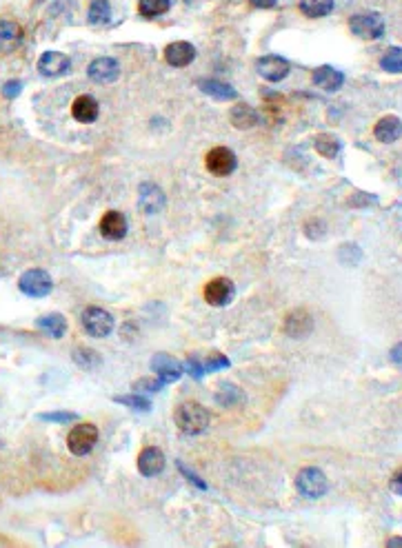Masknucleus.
<instances>
[{"mask_svg": "<svg viewBox=\"0 0 402 548\" xmlns=\"http://www.w3.org/2000/svg\"><path fill=\"white\" fill-rule=\"evenodd\" d=\"M176 426L187 435H198L209 426V411L198 402H183L174 411Z\"/></svg>", "mask_w": 402, "mask_h": 548, "instance_id": "1", "label": "nucleus"}, {"mask_svg": "<svg viewBox=\"0 0 402 548\" xmlns=\"http://www.w3.org/2000/svg\"><path fill=\"white\" fill-rule=\"evenodd\" d=\"M96 444H98V426L91 424V422H80L67 435L69 451L78 457L91 453Z\"/></svg>", "mask_w": 402, "mask_h": 548, "instance_id": "2", "label": "nucleus"}, {"mask_svg": "<svg viewBox=\"0 0 402 548\" xmlns=\"http://www.w3.org/2000/svg\"><path fill=\"white\" fill-rule=\"evenodd\" d=\"M349 32L356 38H363V40H378L384 34V20L376 11L354 13L349 18Z\"/></svg>", "mask_w": 402, "mask_h": 548, "instance_id": "3", "label": "nucleus"}, {"mask_svg": "<svg viewBox=\"0 0 402 548\" xmlns=\"http://www.w3.org/2000/svg\"><path fill=\"white\" fill-rule=\"evenodd\" d=\"M80 325L91 337H107L114 331V315L100 306H87L80 315Z\"/></svg>", "mask_w": 402, "mask_h": 548, "instance_id": "4", "label": "nucleus"}, {"mask_svg": "<svg viewBox=\"0 0 402 548\" xmlns=\"http://www.w3.org/2000/svg\"><path fill=\"white\" fill-rule=\"evenodd\" d=\"M296 488L302 497L318 500L327 493V477L320 469L307 467L296 475Z\"/></svg>", "mask_w": 402, "mask_h": 548, "instance_id": "5", "label": "nucleus"}, {"mask_svg": "<svg viewBox=\"0 0 402 548\" xmlns=\"http://www.w3.org/2000/svg\"><path fill=\"white\" fill-rule=\"evenodd\" d=\"M18 287L25 295H30V298H45V295H49L53 289V280L43 269H30L20 275Z\"/></svg>", "mask_w": 402, "mask_h": 548, "instance_id": "6", "label": "nucleus"}, {"mask_svg": "<svg viewBox=\"0 0 402 548\" xmlns=\"http://www.w3.org/2000/svg\"><path fill=\"white\" fill-rule=\"evenodd\" d=\"M283 331L294 337V340H302L313 331V318L307 308H294L289 311L283 320Z\"/></svg>", "mask_w": 402, "mask_h": 548, "instance_id": "7", "label": "nucleus"}, {"mask_svg": "<svg viewBox=\"0 0 402 548\" xmlns=\"http://www.w3.org/2000/svg\"><path fill=\"white\" fill-rule=\"evenodd\" d=\"M207 169L214 174V176H231L238 167V160H235V153L227 147H214L205 158Z\"/></svg>", "mask_w": 402, "mask_h": 548, "instance_id": "8", "label": "nucleus"}, {"mask_svg": "<svg viewBox=\"0 0 402 548\" xmlns=\"http://www.w3.org/2000/svg\"><path fill=\"white\" fill-rule=\"evenodd\" d=\"M256 72L269 82H280L289 76L291 65L283 56H262L256 60Z\"/></svg>", "mask_w": 402, "mask_h": 548, "instance_id": "9", "label": "nucleus"}, {"mask_svg": "<svg viewBox=\"0 0 402 548\" xmlns=\"http://www.w3.org/2000/svg\"><path fill=\"white\" fill-rule=\"evenodd\" d=\"M235 287L229 278H214L205 287V302L212 306H227L233 300Z\"/></svg>", "mask_w": 402, "mask_h": 548, "instance_id": "10", "label": "nucleus"}, {"mask_svg": "<svg viewBox=\"0 0 402 548\" xmlns=\"http://www.w3.org/2000/svg\"><path fill=\"white\" fill-rule=\"evenodd\" d=\"M138 204H141V211L147 216H156L160 214V211L164 209V193L158 185H154V182H145V185H141V189H138Z\"/></svg>", "mask_w": 402, "mask_h": 548, "instance_id": "11", "label": "nucleus"}, {"mask_svg": "<svg viewBox=\"0 0 402 548\" xmlns=\"http://www.w3.org/2000/svg\"><path fill=\"white\" fill-rule=\"evenodd\" d=\"M227 367H229V360H227L223 353H209V355H205L202 360H198V358H189L187 364H185L187 373H189L193 379H200L202 375H207L209 371L227 369Z\"/></svg>", "mask_w": 402, "mask_h": 548, "instance_id": "12", "label": "nucleus"}, {"mask_svg": "<svg viewBox=\"0 0 402 548\" xmlns=\"http://www.w3.org/2000/svg\"><path fill=\"white\" fill-rule=\"evenodd\" d=\"M87 76L98 84H112L120 76V65L114 58H96L87 67Z\"/></svg>", "mask_w": 402, "mask_h": 548, "instance_id": "13", "label": "nucleus"}, {"mask_svg": "<svg viewBox=\"0 0 402 548\" xmlns=\"http://www.w3.org/2000/svg\"><path fill=\"white\" fill-rule=\"evenodd\" d=\"M69 67H72V60H69L67 53H60V51H45L38 60V72L47 78H56V76L67 74Z\"/></svg>", "mask_w": 402, "mask_h": 548, "instance_id": "14", "label": "nucleus"}, {"mask_svg": "<svg viewBox=\"0 0 402 548\" xmlns=\"http://www.w3.org/2000/svg\"><path fill=\"white\" fill-rule=\"evenodd\" d=\"M151 369H154V373L162 379L164 384L176 382V379L183 377V364H180L176 358L167 355V353H156L154 360H151Z\"/></svg>", "mask_w": 402, "mask_h": 548, "instance_id": "15", "label": "nucleus"}, {"mask_svg": "<svg viewBox=\"0 0 402 548\" xmlns=\"http://www.w3.org/2000/svg\"><path fill=\"white\" fill-rule=\"evenodd\" d=\"M98 229L107 240H122L127 235V218L120 211H107L98 224Z\"/></svg>", "mask_w": 402, "mask_h": 548, "instance_id": "16", "label": "nucleus"}, {"mask_svg": "<svg viewBox=\"0 0 402 548\" xmlns=\"http://www.w3.org/2000/svg\"><path fill=\"white\" fill-rule=\"evenodd\" d=\"M162 469H164V455L160 448H156V446L143 448L141 455H138V471H141V475L156 477L162 473Z\"/></svg>", "mask_w": 402, "mask_h": 548, "instance_id": "17", "label": "nucleus"}, {"mask_svg": "<svg viewBox=\"0 0 402 548\" xmlns=\"http://www.w3.org/2000/svg\"><path fill=\"white\" fill-rule=\"evenodd\" d=\"M193 58H196V47H193L191 42L178 40L164 47V60H167V65H171V67H187L193 63Z\"/></svg>", "mask_w": 402, "mask_h": 548, "instance_id": "18", "label": "nucleus"}, {"mask_svg": "<svg viewBox=\"0 0 402 548\" xmlns=\"http://www.w3.org/2000/svg\"><path fill=\"white\" fill-rule=\"evenodd\" d=\"M373 136L378 143L391 145L402 136V120L398 116H382L376 124H373Z\"/></svg>", "mask_w": 402, "mask_h": 548, "instance_id": "19", "label": "nucleus"}, {"mask_svg": "<svg viewBox=\"0 0 402 548\" xmlns=\"http://www.w3.org/2000/svg\"><path fill=\"white\" fill-rule=\"evenodd\" d=\"M311 78H313L316 87H320L323 91H338L342 84H344V76L338 72V69L329 67V65L318 67Z\"/></svg>", "mask_w": 402, "mask_h": 548, "instance_id": "20", "label": "nucleus"}, {"mask_svg": "<svg viewBox=\"0 0 402 548\" xmlns=\"http://www.w3.org/2000/svg\"><path fill=\"white\" fill-rule=\"evenodd\" d=\"M22 27L11 18H0V51H11L20 45Z\"/></svg>", "mask_w": 402, "mask_h": 548, "instance_id": "21", "label": "nucleus"}, {"mask_svg": "<svg viewBox=\"0 0 402 548\" xmlns=\"http://www.w3.org/2000/svg\"><path fill=\"white\" fill-rule=\"evenodd\" d=\"M98 114H100V107L91 96H78L72 103V116L82 124L93 122L96 118H98Z\"/></svg>", "mask_w": 402, "mask_h": 548, "instance_id": "22", "label": "nucleus"}, {"mask_svg": "<svg viewBox=\"0 0 402 548\" xmlns=\"http://www.w3.org/2000/svg\"><path fill=\"white\" fill-rule=\"evenodd\" d=\"M313 149L320 153L323 158L331 160V158H338V153L342 149V143L338 140V136H334V133H318L313 138Z\"/></svg>", "mask_w": 402, "mask_h": 548, "instance_id": "23", "label": "nucleus"}, {"mask_svg": "<svg viewBox=\"0 0 402 548\" xmlns=\"http://www.w3.org/2000/svg\"><path fill=\"white\" fill-rule=\"evenodd\" d=\"M36 325H38V329H43L49 337H53V340H60V337L67 333V320L60 313H47L43 318H38Z\"/></svg>", "mask_w": 402, "mask_h": 548, "instance_id": "24", "label": "nucleus"}, {"mask_svg": "<svg viewBox=\"0 0 402 548\" xmlns=\"http://www.w3.org/2000/svg\"><path fill=\"white\" fill-rule=\"evenodd\" d=\"M200 89H202V93H207V96H212L214 100H220V103H225V100H235V89L231 87V84H227V82H220V80H202L200 82Z\"/></svg>", "mask_w": 402, "mask_h": 548, "instance_id": "25", "label": "nucleus"}, {"mask_svg": "<svg viewBox=\"0 0 402 548\" xmlns=\"http://www.w3.org/2000/svg\"><path fill=\"white\" fill-rule=\"evenodd\" d=\"M229 120L235 129H252L258 122V114L249 105H235L229 111Z\"/></svg>", "mask_w": 402, "mask_h": 548, "instance_id": "26", "label": "nucleus"}, {"mask_svg": "<svg viewBox=\"0 0 402 548\" xmlns=\"http://www.w3.org/2000/svg\"><path fill=\"white\" fill-rule=\"evenodd\" d=\"M298 9L307 18H323L334 11V0H300Z\"/></svg>", "mask_w": 402, "mask_h": 548, "instance_id": "27", "label": "nucleus"}, {"mask_svg": "<svg viewBox=\"0 0 402 548\" xmlns=\"http://www.w3.org/2000/svg\"><path fill=\"white\" fill-rule=\"evenodd\" d=\"M171 7L169 0H141L138 3V13L143 18H158L162 13H167Z\"/></svg>", "mask_w": 402, "mask_h": 548, "instance_id": "28", "label": "nucleus"}, {"mask_svg": "<svg viewBox=\"0 0 402 548\" xmlns=\"http://www.w3.org/2000/svg\"><path fill=\"white\" fill-rule=\"evenodd\" d=\"M74 362L78 364L80 369L85 371H93L96 367H100V355L96 351L87 348V346H80L74 351Z\"/></svg>", "mask_w": 402, "mask_h": 548, "instance_id": "29", "label": "nucleus"}, {"mask_svg": "<svg viewBox=\"0 0 402 548\" xmlns=\"http://www.w3.org/2000/svg\"><path fill=\"white\" fill-rule=\"evenodd\" d=\"M109 16H112V5H109V0H93L91 7H89V22L91 25H105L109 20Z\"/></svg>", "mask_w": 402, "mask_h": 548, "instance_id": "30", "label": "nucleus"}, {"mask_svg": "<svg viewBox=\"0 0 402 548\" xmlns=\"http://www.w3.org/2000/svg\"><path fill=\"white\" fill-rule=\"evenodd\" d=\"M380 67L389 74H402V49L400 47L387 49L380 58Z\"/></svg>", "mask_w": 402, "mask_h": 548, "instance_id": "31", "label": "nucleus"}, {"mask_svg": "<svg viewBox=\"0 0 402 548\" xmlns=\"http://www.w3.org/2000/svg\"><path fill=\"white\" fill-rule=\"evenodd\" d=\"M116 402H118V404H124V406H129V409H136V411H149V409H151L149 400L143 398L141 393H131V396H118Z\"/></svg>", "mask_w": 402, "mask_h": 548, "instance_id": "32", "label": "nucleus"}, {"mask_svg": "<svg viewBox=\"0 0 402 548\" xmlns=\"http://www.w3.org/2000/svg\"><path fill=\"white\" fill-rule=\"evenodd\" d=\"M162 379L158 377V379H151V377H143V379H138V382L134 384V391L136 393H156V391H160L162 389Z\"/></svg>", "mask_w": 402, "mask_h": 548, "instance_id": "33", "label": "nucleus"}, {"mask_svg": "<svg viewBox=\"0 0 402 548\" xmlns=\"http://www.w3.org/2000/svg\"><path fill=\"white\" fill-rule=\"evenodd\" d=\"M40 419L45 422H58V424H69V422H76L78 415L76 413H65V411H56V413H43Z\"/></svg>", "mask_w": 402, "mask_h": 548, "instance_id": "34", "label": "nucleus"}, {"mask_svg": "<svg viewBox=\"0 0 402 548\" xmlns=\"http://www.w3.org/2000/svg\"><path fill=\"white\" fill-rule=\"evenodd\" d=\"M389 488H391V493H396V495H400V497H402V469H398V471L391 475V480H389Z\"/></svg>", "mask_w": 402, "mask_h": 548, "instance_id": "35", "label": "nucleus"}, {"mask_svg": "<svg viewBox=\"0 0 402 548\" xmlns=\"http://www.w3.org/2000/svg\"><path fill=\"white\" fill-rule=\"evenodd\" d=\"M389 358H391V362L396 364V367L402 371V342H398V344L389 351Z\"/></svg>", "mask_w": 402, "mask_h": 548, "instance_id": "36", "label": "nucleus"}, {"mask_svg": "<svg viewBox=\"0 0 402 548\" xmlns=\"http://www.w3.org/2000/svg\"><path fill=\"white\" fill-rule=\"evenodd\" d=\"M275 3H278V0H249V5L256 9H271V7H275Z\"/></svg>", "mask_w": 402, "mask_h": 548, "instance_id": "37", "label": "nucleus"}, {"mask_svg": "<svg viewBox=\"0 0 402 548\" xmlns=\"http://www.w3.org/2000/svg\"><path fill=\"white\" fill-rule=\"evenodd\" d=\"M18 91H20V82H18V80H13V82H7V84H5V96L16 98Z\"/></svg>", "mask_w": 402, "mask_h": 548, "instance_id": "38", "label": "nucleus"}, {"mask_svg": "<svg viewBox=\"0 0 402 548\" xmlns=\"http://www.w3.org/2000/svg\"><path fill=\"white\" fill-rule=\"evenodd\" d=\"M387 546L389 548H396V546H402V537H391L389 542H387Z\"/></svg>", "mask_w": 402, "mask_h": 548, "instance_id": "39", "label": "nucleus"}]
</instances>
